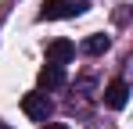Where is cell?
Masks as SVG:
<instances>
[{"mask_svg": "<svg viewBox=\"0 0 133 129\" xmlns=\"http://www.w3.org/2000/svg\"><path fill=\"white\" fill-rule=\"evenodd\" d=\"M76 58V43L72 40H50L47 43V61L50 64H68Z\"/></svg>", "mask_w": 133, "mask_h": 129, "instance_id": "3957f363", "label": "cell"}, {"mask_svg": "<svg viewBox=\"0 0 133 129\" xmlns=\"http://www.w3.org/2000/svg\"><path fill=\"white\" fill-rule=\"evenodd\" d=\"M108 50V36H87L83 40V54H104Z\"/></svg>", "mask_w": 133, "mask_h": 129, "instance_id": "8992f818", "label": "cell"}, {"mask_svg": "<svg viewBox=\"0 0 133 129\" xmlns=\"http://www.w3.org/2000/svg\"><path fill=\"white\" fill-rule=\"evenodd\" d=\"M43 129H68V126H65V122H47Z\"/></svg>", "mask_w": 133, "mask_h": 129, "instance_id": "52a82bcc", "label": "cell"}, {"mask_svg": "<svg viewBox=\"0 0 133 129\" xmlns=\"http://www.w3.org/2000/svg\"><path fill=\"white\" fill-rule=\"evenodd\" d=\"M126 101H130V83L126 79H115V83H108L104 86V104L108 108H126Z\"/></svg>", "mask_w": 133, "mask_h": 129, "instance_id": "277c9868", "label": "cell"}, {"mask_svg": "<svg viewBox=\"0 0 133 129\" xmlns=\"http://www.w3.org/2000/svg\"><path fill=\"white\" fill-rule=\"evenodd\" d=\"M22 111L32 118V122H47V118H50V101H47V93H43V90L25 93V97H22Z\"/></svg>", "mask_w": 133, "mask_h": 129, "instance_id": "7a4b0ae2", "label": "cell"}, {"mask_svg": "<svg viewBox=\"0 0 133 129\" xmlns=\"http://www.w3.org/2000/svg\"><path fill=\"white\" fill-rule=\"evenodd\" d=\"M90 7V0H43L40 18L43 22H58V18H76Z\"/></svg>", "mask_w": 133, "mask_h": 129, "instance_id": "6da1fadb", "label": "cell"}, {"mask_svg": "<svg viewBox=\"0 0 133 129\" xmlns=\"http://www.w3.org/2000/svg\"><path fill=\"white\" fill-rule=\"evenodd\" d=\"M0 129H11V126H7V122H0Z\"/></svg>", "mask_w": 133, "mask_h": 129, "instance_id": "ba28073f", "label": "cell"}, {"mask_svg": "<svg viewBox=\"0 0 133 129\" xmlns=\"http://www.w3.org/2000/svg\"><path fill=\"white\" fill-rule=\"evenodd\" d=\"M58 86H65V64H50L47 61L40 68V90H58Z\"/></svg>", "mask_w": 133, "mask_h": 129, "instance_id": "5b68a950", "label": "cell"}]
</instances>
